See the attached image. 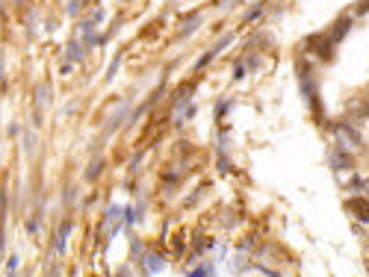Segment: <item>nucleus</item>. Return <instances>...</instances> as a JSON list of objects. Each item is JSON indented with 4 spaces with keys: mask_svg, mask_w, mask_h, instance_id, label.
<instances>
[{
    "mask_svg": "<svg viewBox=\"0 0 369 277\" xmlns=\"http://www.w3.org/2000/svg\"><path fill=\"white\" fill-rule=\"evenodd\" d=\"M195 27H201V15H195L189 24H183V30H180V38H186V35H192L195 33Z\"/></svg>",
    "mask_w": 369,
    "mask_h": 277,
    "instance_id": "nucleus-6",
    "label": "nucleus"
},
{
    "mask_svg": "<svg viewBox=\"0 0 369 277\" xmlns=\"http://www.w3.org/2000/svg\"><path fill=\"white\" fill-rule=\"evenodd\" d=\"M65 56H68L71 62H80V59H83V48H80V42H68Z\"/></svg>",
    "mask_w": 369,
    "mask_h": 277,
    "instance_id": "nucleus-5",
    "label": "nucleus"
},
{
    "mask_svg": "<svg viewBox=\"0 0 369 277\" xmlns=\"http://www.w3.org/2000/svg\"><path fill=\"white\" fill-rule=\"evenodd\" d=\"M213 59H216V53H213V50H207V53H204V56H201V59H198V62H195V68H198V71H201V68H204V65H210V62H213Z\"/></svg>",
    "mask_w": 369,
    "mask_h": 277,
    "instance_id": "nucleus-8",
    "label": "nucleus"
},
{
    "mask_svg": "<svg viewBox=\"0 0 369 277\" xmlns=\"http://www.w3.org/2000/svg\"><path fill=\"white\" fill-rule=\"evenodd\" d=\"M349 210H352L363 224H369V204L363 201V197H354V201H349Z\"/></svg>",
    "mask_w": 369,
    "mask_h": 277,
    "instance_id": "nucleus-1",
    "label": "nucleus"
},
{
    "mask_svg": "<svg viewBox=\"0 0 369 277\" xmlns=\"http://www.w3.org/2000/svg\"><path fill=\"white\" fill-rule=\"evenodd\" d=\"M145 271H151V274H160L163 268H166V260L160 257V254H145Z\"/></svg>",
    "mask_w": 369,
    "mask_h": 277,
    "instance_id": "nucleus-2",
    "label": "nucleus"
},
{
    "mask_svg": "<svg viewBox=\"0 0 369 277\" xmlns=\"http://www.w3.org/2000/svg\"><path fill=\"white\" fill-rule=\"evenodd\" d=\"M189 274H192V277H201V274H213V265H201V268H192Z\"/></svg>",
    "mask_w": 369,
    "mask_h": 277,
    "instance_id": "nucleus-10",
    "label": "nucleus"
},
{
    "mask_svg": "<svg viewBox=\"0 0 369 277\" xmlns=\"http://www.w3.org/2000/svg\"><path fill=\"white\" fill-rule=\"evenodd\" d=\"M331 165H334V168H349L352 165L346 147H334V153H331Z\"/></svg>",
    "mask_w": 369,
    "mask_h": 277,
    "instance_id": "nucleus-3",
    "label": "nucleus"
},
{
    "mask_svg": "<svg viewBox=\"0 0 369 277\" xmlns=\"http://www.w3.org/2000/svg\"><path fill=\"white\" fill-rule=\"evenodd\" d=\"M242 77H245V68L236 65V68H234V80H242Z\"/></svg>",
    "mask_w": 369,
    "mask_h": 277,
    "instance_id": "nucleus-11",
    "label": "nucleus"
},
{
    "mask_svg": "<svg viewBox=\"0 0 369 277\" xmlns=\"http://www.w3.org/2000/svg\"><path fill=\"white\" fill-rule=\"evenodd\" d=\"M101 168H103V163H101V160H98V163H92V165H89V171H86V180H95V177L101 174Z\"/></svg>",
    "mask_w": 369,
    "mask_h": 277,
    "instance_id": "nucleus-7",
    "label": "nucleus"
},
{
    "mask_svg": "<svg viewBox=\"0 0 369 277\" xmlns=\"http://www.w3.org/2000/svg\"><path fill=\"white\" fill-rule=\"evenodd\" d=\"M366 192H369V183H366Z\"/></svg>",
    "mask_w": 369,
    "mask_h": 277,
    "instance_id": "nucleus-14",
    "label": "nucleus"
},
{
    "mask_svg": "<svg viewBox=\"0 0 369 277\" xmlns=\"http://www.w3.org/2000/svg\"><path fill=\"white\" fill-rule=\"evenodd\" d=\"M6 271H18V257H9V265H6Z\"/></svg>",
    "mask_w": 369,
    "mask_h": 277,
    "instance_id": "nucleus-12",
    "label": "nucleus"
},
{
    "mask_svg": "<svg viewBox=\"0 0 369 277\" xmlns=\"http://www.w3.org/2000/svg\"><path fill=\"white\" fill-rule=\"evenodd\" d=\"M71 227H74V221H71V218H68V221H65V224L59 227V236H56V245H53V251H56V254H62V251H65V239H68V233H71Z\"/></svg>",
    "mask_w": 369,
    "mask_h": 277,
    "instance_id": "nucleus-4",
    "label": "nucleus"
},
{
    "mask_svg": "<svg viewBox=\"0 0 369 277\" xmlns=\"http://www.w3.org/2000/svg\"><path fill=\"white\" fill-rule=\"evenodd\" d=\"M65 12H68V15H77V12H80V0H68Z\"/></svg>",
    "mask_w": 369,
    "mask_h": 277,
    "instance_id": "nucleus-9",
    "label": "nucleus"
},
{
    "mask_svg": "<svg viewBox=\"0 0 369 277\" xmlns=\"http://www.w3.org/2000/svg\"><path fill=\"white\" fill-rule=\"evenodd\" d=\"M234 3H239V0H225V9H231Z\"/></svg>",
    "mask_w": 369,
    "mask_h": 277,
    "instance_id": "nucleus-13",
    "label": "nucleus"
}]
</instances>
